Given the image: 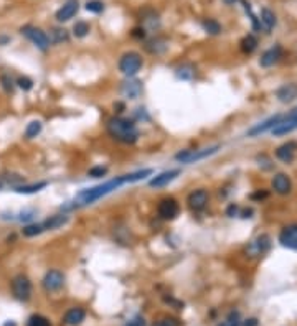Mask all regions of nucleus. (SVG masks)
Segmentation results:
<instances>
[{
	"label": "nucleus",
	"instance_id": "f257e3e1",
	"mask_svg": "<svg viewBox=\"0 0 297 326\" xmlns=\"http://www.w3.org/2000/svg\"><path fill=\"white\" fill-rule=\"evenodd\" d=\"M151 175H152V170L145 168V170H139V172H134V173L116 176V178L106 181V183H103V185H98L94 188H86V189H83V191H79L76 198H74V201H71V205H65V208H62V209L66 211V209H74V208H79V206L93 205L94 201H98V200L103 198V196L116 191L119 186L126 185V183H134V181L144 180L145 176H151Z\"/></svg>",
	"mask_w": 297,
	"mask_h": 326
},
{
	"label": "nucleus",
	"instance_id": "f03ea898",
	"mask_svg": "<svg viewBox=\"0 0 297 326\" xmlns=\"http://www.w3.org/2000/svg\"><path fill=\"white\" fill-rule=\"evenodd\" d=\"M107 134L111 135L112 139H116L117 142H123V144L132 145L136 144L139 139V131L134 120L124 119V117H111L106 124Z\"/></svg>",
	"mask_w": 297,
	"mask_h": 326
},
{
	"label": "nucleus",
	"instance_id": "7ed1b4c3",
	"mask_svg": "<svg viewBox=\"0 0 297 326\" xmlns=\"http://www.w3.org/2000/svg\"><path fill=\"white\" fill-rule=\"evenodd\" d=\"M144 59L137 51H129L124 53L119 59V71L127 78H134L136 74L142 70Z\"/></svg>",
	"mask_w": 297,
	"mask_h": 326
},
{
	"label": "nucleus",
	"instance_id": "20e7f679",
	"mask_svg": "<svg viewBox=\"0 0 297 326\" xmlns=\"http://www.w3.org/2000/svg\"><path fill=\"white\" fill-rule=\"evenodd\" d=\"M220 150V145H213L208 148H200V150H184L175 155V160L180 163H197L200 160H205L208 157H212Z\"/></svg>",
	"mask_w": 297,
	"mask_h": 326
},
{
	"label": "nucleus",
	"instance_id": "39448f33",
	"mask_svg": "<svg viewBox=\"0 0 297 326\" xmlns=\"http://www.w3.org/2000/svg\"><path fill=\"white\" fill-rule=\"evenodd\" d=\"M12 294L18 302H28L32 297V282L30 278L18 274L12 278Z\"/></svg>",
	"mask_w": 297,
	"mask_h": 326
},
{
	"label": "nucleus",
	"instance_id": "423d86ee",
	"mask_svg": "<svg viewBox=\"0 0 297 326\" xmlns=\"http://www.w3.org/2000/svg\"><path fill=\"white\" fill-rule=\"evenodd\" d=\"M22 33L30 40L33 45L37 46V48H40L42 51H46L50 48V38L43 30L37 28V26L26 25V26H23V28H22Z\"/></svg>",
	"mask_w": 297,
	"mask_h": 326
},
{
	"label": "nucleus",
	"instance_id": "0eeeda50",
	"mask_svg": "<svg viewBox=\"0 0 297 326\" xmlns=\"http://www.w3.org/2000/svg\"><path fill=\"white\" fill-rule=\"evenodd\" d=\"M295 128H297V107L292 109L289 114L282 115L281 120L276 124V127L271 132L276 135V137H281V135H287V134L294 132Z\"/></svg>",
	"mask_w": 297,
	"mask_h": 326
},
{
	"label": "nucleus",
	"instance_id": "6e6552de",
	"mask_svg": "<svg viewBox=\"0 0 297 326\" xmlns=\"http://www.w3.org/2000/svg\"><path fill=\"white\" fill-rule=\"evenodd\" d=\"M208 200H210V194H208L206 189H195V191L188 194L187 203L193 213H201L208 206Z\"/></svg>",
	"mask_w": 297,
	"mask_h": 326
},
{
	"label": "nucleus",
	"instance_id": "1a4fd4ad",
	"mask_svg": "<svg viewBox=\"0 0 297 326\" xmlns=\"http://www.w3.org/2000/svg\"><path fill=\"white\" fill-rule=\"evenodd\" d=\"M179 211H180V206L179 203L175 201L173 198H165L159 203L157 206V213H159V217L164 221H172L175 217L179 216Z\"/></svg>",
	"mask_w": 297,
	"mask_h": 326
},
{
	"label": "nucleus",
	"instance_id": "9d476101",
	"mask_svg": "<svg viewBox=\"0 0 297 326\" xmlns=\"http://www.w3.org/2000/svg\"><path fill=\"white\" fill-rule=\"evenodd\" d=\"M42 283L46 291H58L65 283V275L60 270H48L45 274Z\"/></svg>",
	"mask_w": 297,
	"mask_h": 326
},
{
	"label": "nucleus",
	"instance_id": "9b49d317",
	"mask_svg": "<svg viewBox=\"0 0 297 326\" xmlns=\"http://www.w3.org/2000/svg\"><path fill=\"white\" fill-rule=\"evenodd\" d=\"M142 83L139 79H134V78H127L123 84H121V94L127 99H137L140 97L142 94Z\"/></svg>",
	"mask_w": 297,
	"mask_h": 326
},
{
	"label": "nucleus",
	"instance_id": "f8f14e48",
	"mask_svg": "<svg viewBox=\"0 0 297 326\" xmlns=\"http://www.w3.org/2000/svg\"><path fill=\"white\" fill-rule=\"evenodd\" d=\"M279 242L282 247H287L291 250H297V224L284 227L279 233Z\"/></svg>",
	"mask_w": 297,
	"mask_h": 326
},
{
	"label": "nucleus",
	"instance_id": "ddd939ff",
	"mask_svg": "<svg viewBox=\"0 0 297 326\" xmlns=\"http://www.w3.org/2000/svg\"><path fill=\"white\" fill-rule=\"evenodd\" d=\"M79 10V2L78 0H66V2L60 7L58 12H56V20L58 22H68V20H71L74 15L78 13Z\"/></svg>",
	"mask_w": 297,
	"mask_h": 326
},
{
	"label": "nucleus",
	"instance_id": "4468645a",
	"mask_svg": "<svg viewBox=\"0 0 297 326\" xmlns=\"http://www.w3.org/2000/svg\"><path fill=\"white\" fill-rule=\"evenodd\" d=\"M297 153V144L295 142H286L281 147L276 148V158L284 161V163H291L295 158Z\"/></svg>",
	"mask_w": 297,
	"mask_h": 326
},
{
	"label": "nucleus",
	"instance_id": "2eb2a0df",
	"mask_svg": "<svg viewBox=\"0 0 297 326\" xmlns=\"http://www.w3.org/2000/svg\"><path fill=\"white\" fill-rule=\"evenodd\" d=\"M276 97H278L279 103L282 104H289L292 101L297 99V83H289L281 86L278 91H276Z\"/></svg>",
	"mask_w": 297,
	"mask_h": 326
},
{
	"label": "nucleus",
	"instance_id": "dca6fc26",
	"mask_svg": "<svg viewBox=\"0 0 297 326\" xmlns=\"http://www.w3.org/2000/svg\"><path fill=\"white\" fill-rule=\"evenodd\" d=\"M179 175H180V170H167V172H162L160 175L154 176V178L148 181V185L152 188H164L168 183H172Z\"/></svg>",
	"mask_w": 297,
	"mask_h": 326
},
{
	"label": "nucleus",
	"instance_id": "f3484780",
	"mask_svg": "<svg viewBox=\"0 0 297 326\" xmlns=\"http://www.w3.org/2000/svg\"><path fill=\"white\" fill-rule=\"evenodd\" d=\"M281 117H282V114L273 115V117H269L268 120L261 122V124H258V125H254V127L249 128L248 135H249V137H256V135H259V134H264V132H268V131H273V128L276 127V124H278V122L281 120Z\"/></svg>",
	"mask_w": 297,
	"mask_h": 326
},
{
	"label": "nucleus",
	"instance_id": "a211bd4d",
	"mask_svg": "<svg viewBox=\"0 0 297 326\" xmlns=\"http://www.w3.org/2000/svg\"><path fill=\"white\" fill-rule=\"evenodd\" d=\"M273 189L278 194H289L292 189L291 178H289L286 173H278L273 178Z\"/></svg>",
	"mask_w": 297,
	"mask_h": 326
},
{
	"label": "nucleus",
	"instance_id": "6ab92c4d",
	"mask_svg": "<svg viewBox=\"0 0 297 326\" xmlns=\"http://www.w3.org/2000/svg\"><path fill=\"white\" fill-rule=\"evenodd\" d=\"M281 58H282V48L279 45H276V46H273V48H269L268 51L262 53L259 63L262 68H269V66H274Z\"/></svg>",
	"mask_w": 297,
	"mask_h": 326
},
{
	"label": "nucleus",
	"instance_id": "aec40b11",
	"mask_svg": "<svg viewBox=\"0 0 297 326\" xmlns=\"http://www.w3.org/2000/svg\"><path fill=\"white\" fill-rule=\"evenodd\" d=\"M269 246H271V239H269V236L261 234L259 237H256V239L249 244L248 250L251 255H262L269 249Z\"/></svg>",
	"mask_w": 297,
	"mask_h": 326
},
{
	"label": "nucleus",
	"instance_id": "412c9836",
	"mask_svg": "<svg viewBox=\"0 0 297 326\" xmlns=\"http://www.w3.org/2000/svg\"><path fill=\"white\" fill-rule=\"evenodd\" d=\"M84 318H86V311L83 308H71L66 311V315L63 318V323L66 326H78L84 321Z\"/></svg>",
	"mask_w": 297,
	"mask_h": 326
},
{
	"label": "nucleus",
	"instance_id": "4be33fe9",
	"mask_svg": "<svg viewBox=\"0 0 297 326\" xmlns=\"http://www.w3.org/2000/svg\"><path fill=\"white\" fill-rule=\"evenodd\" d=\"M66 222H68V216L66 214H55V216L48 217L46 221H43L42 224H43L45 231H53V229H58V227L65 226Z\"/></svg>",
	"mask_w": 297,
	"mask_h": 326
},
{
	"label": "nucleus",
	"instance_id": "5701e85b",
	"mask_svg": "<svg viewBox=\"0 0 297 326\" xmlns=\"http://www.w3.org/2000/svg\"><path fill=\"white\" fill-rule=\"evenodd\" d=\"M261 25L264 26L266 31H271L276 26V15L269 9L261 10Z\"/></svg>",
	"mask_w": 297,
	"mask_h": 326
},
{
	"label": "nucleus",
	"instance_id": "b1692460",
	"mask_svg": "<svg viewBox=\"0 0 297 326\" xmlns=\"http://www.w3.org/2000/svg\"><path fill=\"white\" fill-rule=\"evenodd\" d=\"M50 43H63V42H68L70 37H68V31L65 28H51L50 30Z\"/></svg>",
	"mask_w": 297,
	"mask_h": 326
},
{
	"label": "nucleus",
	"instance_id": "393cba45",
	"mask_svg": "<svg viewBox=\"0 0 297 326\" xmlns=\"http://www.w3.org/2000/svg\"><path fill=\"white\" fill-rule=\"evenodd\" d=\"M175 74H177V78L180 79H184V81H190L193 76H195V66L193 64H182L177 68V71H175Z\"/></svg>",
	"mask_w": 297,
	"mask_h": 326
},
{
	"label": "nucleus",
	"instance_id": "a878e982",
	"mask_svg": "<svg viewBox=\"0 0 297 326\" xmlns=\"http://www.w3.org/2000/svg\"><path fill=\"white\" fill-rule=\"evenodd\" d=\"M48 183L42 181V183H37V185H23V186H15V191L17 193H23V194H32V193H38L40 189H43Z\"/></svg>",
	"mask_w": 297,
	"mask_h": 326
},
{
	"label": "nucleus",
	"instance_id": "bb28decb",
	"mask_svg": "<svg viewBox=\"0 0 297 326\" xmlns=\"http://www.w3.org/2000/svg\"><path fill=\"white\" fill-rule=\"evenodd\" d=\"M256 46H258V40H256L254 35H248L241 40V50L245 53H253L256 50Z\"/></svg>",
	"mask_w": 297,
	"mask_h": 326
},
{
	"label": "nucleus",
	"instance_id": "cd10ccee",
	"mask_svg": "<svg viewBox=\"0 0 297 326\" xmlns=\"http://www.w3.org/2000/svg\"><path fill=\"white\" fill-rule=\"evenodd\" d=\"M201 25H203V28L206 33H210V35H218V33L221 31V26L220 23L217 22V20H213V18H206L201 22Z\"/></svg>",
	"mask_w": 297,
	"mask_h": 326
},
{
	"label": "nucleus",
	"instance_id": "c85d7f7f",
	"mask_svg": "<svg viewBox=\"0 0 297 326\" xmlns=\"http://www.w3.org/2000/svg\"><path fill=\"white\" fill-rule=\"evenodd\" d=\"M40 132H42V122L33 120V122H30L28 125H26L25 137H26V139H33V137H37V135H38Z\"/></svg>",
	"mask_w": 297,
	"mask_h": 326
},
{
	"label": "nucleus",
	"instance_id": "c756f323",
	"mask_svg": "<svg viewBox=\"0 0 297 326\" xmlns=\"http://www.w3.org/2000/svg\"><path fill=\"white\" fill-rule=\"evenodd\" d=\"M90 25H87L86 22H76L73 26V33H74V37L76 38H84L87 33H90Z\"/></svg>",
	"mask_w": 297,
	"mask_h": 326
},
{
	"label": "nucleus",
	"instance_id": "7c9ffc66",
	"mask_svg": "<svg viewBox=\"0 0 297 326\" xmlns=\"http://www.w3.org/2000/svg\"><path fill=\"white\" fill-rule=\"evenodd\" d=\"M42 233H45L42 222L40 224H28V226L23 227V236H26V237H33V236H38Z\"/></svg>",
	"mask_w": 297,
	"mask_h": 326
},
{
	"label": "nucleus",
	"instance_id": "2f4dec72",
	"mask_svg": "<svg viewBox=\"0 0 297 326\" xmlns=\"http://www.w3.org/2000/svg\"><path fill=\"white\" fill-rule=\"evenodd\" d=\"M218 326H241V320H240V313L238 311H231V313L228 315V318L221 324Z\"/></svg>",
	"mask_w": 297,
	"mask_h": 326
},
{
	"label": "nucleus",
	"instance_id": "473e14b6",
	"mask_svg": "<svg viewBox=\"0 0 297 326\" xmlns=\"http://www.w3.org/2000/svg\"><path fill=\"white\" fill-rule=\"evenodd\" d=\"M28 326H51V323L48 318H45L42 315H33L28 320Z\"/></svg>",
	"mask_w": 297,
	"mask_h": 326
},
{
	"label": "nucleus",
	"instance_id": "72a5a7b5",
	"mask_svg": "<svg viewBox=\"0 0 297 326\" xmlns=\"http://www.w3.org/2000/svg\"><path fill=\"white\" fill-rule=\"evenodd\" d=\"M86 10L93 13H99L104 10V4L101 2V0H90V2L86 4Z\"/></svg>",
	"mask_w": 297,
	"mask_h": 326
},
{
	"label": "nucleus",
	"instance_id": "f704fd0d",
	"mask_svg": "<svg viewBox=\"0 0 297 326\" xmlns=\"http://www.w3.org/2000/svg\"><path fill=\"white\" fill-rule=\"evenodd\" d=\"M106 173H107L106 167H93L90 168V172H87V175L93 176V178H101V176H104Z\"/></svg>",
	"mask_w": 297,
	"mask_h": 326
},
{
	"label": "nucleus",
	"instance_id": "c9c22d12",
	"mask_svg": "<svg viewBox=\"0 0 297 326\" xmlns=\"http://www.w3.org/2000/svg\"><path fill=\"white\" fill-rule=\"evenodd\" d=\"M17 84H18V87H22L23 91H30L32 87H33V81H32L30 78L23 76V78H18Z\"/></svg>",
	"mask_w": 297,
	"mask_h": 326
},
{
	"label": "nucleus",
	"instance_id": "e433bc0d",
	"mask_svg": "<svg viewBox=\"0 0 297 326\" xmlns=\"http://www.w3.org/2000/svg\"><path fill=\"white\" fill-rule=\"evenodd\" d=\"M2 84H4V89L7 91V92H12L13 91V81L10 79V76H7V74H4L2 78Z\"/></svg>",
	"mask_w": 297,
	"mask_h": 326
},
{
	"label": "nucleus",
	"instance_id": "4c0bfd02",
	"mask_svg": "<svg viewBox=\"0 0 297 326\" xmlns=\"http://www.w3.org/2000/svg\"><path fill=\"white\" fill-rule=\"evenodd\" d=\"M35 211L33 209H28V211H22L20 213V216H18V221H30V219H33L35 217Z\"/></svg>",
	"mask_w": 297,
	"mask_h": 326
},
{
	"label": "nucleus",
	"instance_id": "58836bf2",
	"mask_svg": "<svg viewBox=\"0 0 297 326\" xmlns=\"http://www.w3.org/2000/svg\"><path fill=\"white\" fill-rule=\"evenodd\" d=\"M126 326H145V320L142 316H136V318H132V320Z\"/></svg>",
	"mask_w": 297,
	"mask_h": 326
},
{
	"label": "nucleus",
	"instance_id": "ea45409f",
	"mask_svg": "<svg viewBox=\"0 0 297 326\" xmlns=\"http://www.w3.org/2000/svg\"><path fill=\"white\" fill-rule=\"evenodd\" d=\"M154 326H177V323H175V320H172V318H164V320L157 321Z\"/></svg>",
	"mask_w": 297,
	"mask_h": 326
},
{
	"label": "nucleus",
	"instance_id": "a19ab883",
	"mask_svg": "<svg viewBox=\"0 0 297 326\" xmlns=\"http://www.w3.org/2000/svg\"><path fill=\"white\" fill-rule=\"evenodd\" d=\"M238 211H240V208L236 206V205H231L228 209H226V214L229 216V217H234L236 214H238Z\"/></svg>",
	"mask_w": 297,
	"mask_h": 326
},
{
	"label": "nucleus",
	"instance_id": "79ce46f5",
	"mask_svg": "<svg viewBox=\"0 0 297 326\" xmlns=\"http://www.w3.org/2000/svg\"><path fill=\"white\" fill-rule=\"evenodd\" d=\"M132 35L136 37V38H144L145 37V33H144V28H136L132 31Z\"/></svg>",
	"mask_w": 297,
	"mask_h": 326
},
{
	"label": "nucleus",
	"instance_id": "37998d69",
	"mask_svg": "<svg viewBox=\"0 0 297 326\" xmlns=\"http://www.w3.org/2000/svg\"><path fill=\"white\" fill-rule=\"evenodd\" d=\"M256 324H258V321H256L254 318H249V320L241 321V326H256Z\"/></svg>",
	"mask_w": 297,
	"mask_h": 326
},
{
	"label": "nucleus",
	"instance_id": "c03bdc74",
	"mask_svg": "<svg viewBox=\"0 0 297 326\" xmlns=\"http://www.w3.org/2000/svg\"><path fill=\"white\" fill-rule=\"evenodd\" d=\"M236 2H240V0H225L226 5H233V4H236Z\"/></svg>",
	"mask_w": 297,
	"mask_h": 326
},
{
	"label": "nucleus",
	"instance_id": "a18cd8bd",
	"mask_svg": "<svg viewBox=\"0 0 297 326\" xmlns=\"http://www.w3.org/2000/svg\"><path fill=\"white\" fill-rule=\"evenodd\" d=\"M4 326H15V323H5Z\"/></svg>",
	"mask_w": 297,
	"mask_h": 326
},
{
	"label": "nucleus",
	"instance_id": "49530a36",
	"mask_svg": "<svg viewBox=\"0 0 297 326\" xmlns=\"http://www.w3.org/2000/svg\"><path fill=\"white\" fill-rule=\"evenodd\" d=\"M0 188H2V185H0Z\"/></svg>",
	"mask_w": 297,
	"mask_h": 326
}]
</instances>
